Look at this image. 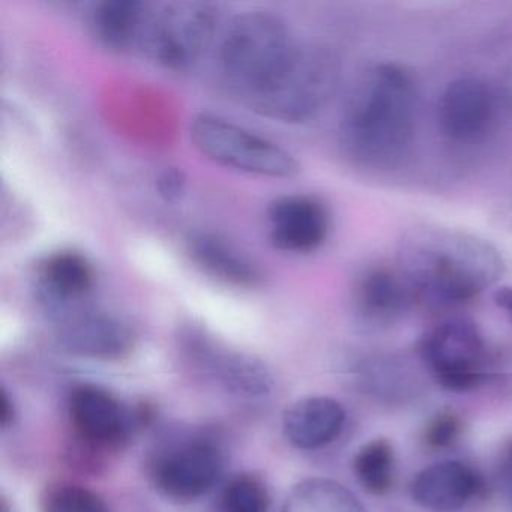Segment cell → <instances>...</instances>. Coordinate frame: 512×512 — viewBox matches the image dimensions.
I'll use <instances>...</instances> for the list:
<instances>
[{"instance_id": "obj_1", "label": "cell", "mask_w": 512, "mask_h": 512, "mask_svg": "<svg viewBox=\"0 0 512 512\" xmlns=\"http://www.w3.org/2000/svg\"><path fill=\"white\" fill-rule=\"evenodd\" d=\"M395 266L416 305L434 311L469 304L505 274V260L490 242L440 226L409 230L401 239Z\"/></svg>"}, {"instance_id": "obj_2", "label": "cell", "mask_w": 512, "mask_h": 512, "mask_svg": "<svg viewBox=\"0 0 512 512\" xmlns=\"http://www.w3.org/2000/svg\"><path fill=\"white\" fill-rule=\"evenodd\" d=\"M418 121V88L398 64L374 65L356 83L341 121L350 157L367 166H392L406 157Z\"/></svg>"}, {"instance_id": "obj_3", "label": "cell", "mask_w": 512, "mask_h": 512, "mask_svg": "<svg viewBox=\"0 0 512 512\" xmlns=\"http://www.w3.org/2000/svg\"><path fill=\"white\" fill-rule=\"evenodd\" d=\"M298 46L280 17L268 11L239 14L218 52L224 82L248 106L289 64Z\"/></svg>"}, {"instance_id": "obj_4", "label": "cell", "mask_w": 512, "mask_h": 512, "mask_svg": "<svg viewBox=\"0 0 512 512\" xmlns=\"http://www.w3.org/2000/svg\"><path fill=\"white\" fill-rule=\"evenodd\" d=\"M338 79L340 64L331 50L299 44L289 64L248 107L272 121L301 124L326 106Z\"/></svg>"}, {"instance_id": "obj_5", "label": "cell", "mask_w": 512, "mask_h": 512, "mask_svg": "<svg viewBox=\"0 0 512 512\" xmlns=\"http://www.w3.org/2000/svg\"><path fill=\"white\" fill-rule=\"evenodd\" d=\"M218 8L208 2H170L149 10L140 49L170 71H187L214 40Z\"/></svg>"}, {"instance_id": "obj_6", "label": "cell", "mask_w": 512, "mask_h": 512, "mask_svg": "<svg viewBox=\"0 0 512 512\" xmlns=\"http://www.w3.org/2000/svg\"><path fill=\"white\" fill-rule=\"evenodd\" d=\"M194 148L220 166L268 178H292L298 161L286 149L221 116L202 113L191 122Z\"/></svg>"}, {"instance_id": "obj_7", "label": "cell", "mask_w": 512, "mask_h": 512, "mask_svg": "<svg viewBox=\"0 0 512 512\" xmlns=\"http://www.w3.org/2000/svg\"><path fill=\"white\" fill-rule=\"evenodd\" d=\"M418 352L436 382L448 391H473L485 380L487 349L481 329L472 320L437 323L422 335Z\"/></svg>"}, {"instance_id": "obj_8", "label": "cell", "mask_w": 512, "mask_h": 512, "mask_svg": "<svg viewBox=\"0 0 512 512\" xmlns=\"http://www.w3.org/2000/svg\"><path fill=\"white\" fill-rule=\"evenodd\" d=\"M221 469L220 449L211 440L188 439L158 452L151 464V476L167 497L193 500L211 490Z\"/></svg>"}, {"instance_id": "obj_9", "label": "cell", "mask_w": 512, "mask_h": 512, "mask_svg": "<svg viewBox=\"0 0 512 512\" xmlns=\"http://www.w3.org/2000/svg\"><path fill=\"white\" fill-rule=\"evenodd\" d=\"M181 340L194 364L227 391L256 397L271 389V374L262 362L223 346L202 329H187Z\"/></svg>"}, {"instance_id": "obj_10", "label": "cell", "mask_w": 512, "mask_h": 512, "mask_svg": "<svg viewBox=\"0 0 512 512\" xmlns=\"http://www.w3.org/2000/svg\"><path fill=\"white\" fill-rule=\"evenodd\" d=\"M269 238L277 250L307 254L319 250L331 230L328 206L314 196L278 197L269 203Z\"/></svg>"}, {"instance_id": "obj_11", "label": "cell", "mask_w": 512, "mask_h": 512, "mask_svg": "<svg viewBox=\"0 0 512 512\" xmlns=\"http://www.w3.org/2000/svg\"><path fill=\"white\" fill-rule=\"evenodd\" d=\"M68 412L74 430L89 445L115 448L130 434L131 415L106 389L83 383L71 391Z\"/></svg>"}, {"instance_id": "obj_12", "label": "cell", "mask_w": 512, "mask_h": 512, "mask_svg": "<svg viewBox=\"0 0 512 512\" xmlns=\"http://www.w3.org/2000/svg\"><path fill=\"white\" fill-rule=\"evenodd\" d=\"M494 110V95L487 83L476 77H460L443 89L437 121L448 139L470 142L490 128Z\"/></svg>"}, {"instance_id": "obj_13", "label": "cell", "mask_w": 512, "mask_h": 512, "mask_svg": "<svg viewBox=\"0 0 512 512\" xmlns=\"http://www.w3.org/2000/svg\"><path fill=\"white\" fill-rule=\"evenodd\" d=\"M482 490V478L470 464L458 460L439 461L416 473L410 496L430 512H458Z\"/></svg>"}, {"instance_id": "obj_14", "label": "cell", "mask_w": 512, "mask_h": 512, "mask_svg": "<svg viewBox=\"0 0 512 512\" xmlns=\"http://www.w3.org/2000/svg\"><path fill=\"white\" fill-rule=\"evenodd\" d=\"M58 340L71 355L109 361L133 349L134 334L124 320L112 314L82 311L62 323Z\"/></svg>"}, {"instance_id": "obj_15", "label": "cell", "mask_w": 512, "mask_h": 512, "mask_svg": "<svg viewBox=\"0 0 512 512\" xmlns=\"http://www.w3.org/2000/svg\"><path fill=\"white\" fill-rule=\"evenodd\" d=\"M346 418L340 401L325 395H311L287 407L283 430L295 448L314 451L325 448L340 436Z\"/></svg>"}, {"instance_id": "obj_16", "label": "cell", "mask_w": 512, "mask_h": 512, "mask_svg": "<svg viewBox=\"0 0 512 512\" xmlns=\"http://www.w3.org/2000/svg\"><path fill=\"white\" fill-rule=\"evenodd\" d=\"M355 301L361 316L373 325H389L416 305L412 289L395 265L368 268L356 283Z\"/></svg>"}, {"instance_id": "obj_17", "label": "cell", "mask_w": 512, "mask_h": 512, "mask_svg": "<svg viewBox=\"0 0 512 512\" xmlns=\"http://www.w3.org/2000/svg\"><path fill=\"white\" fill-rule=\"evenodd\" d=\"M91 262L77 251L50 254L37 269V290L49 307H68L82 301L94 286Z\"/></svg>"}, {"instance_id": "obj_18", "label": "cell", "mask_w": 512, "mask_h": 512, "mask_svg": "<svg viewBox=\"0 0 512 512\" xmlns=\"http://www.w3.org/2000/svg\"><path fill=\"white\" fill-rule=\"evenodd\" d=\"M188 256L209 277L238 287H254L262 280L259 268L220 236L194 233L187 241Z\"/></svg>"}, {"instance_id": "obj_19", "label": "cell", "mask_w": 512, "mask_h": 512, "mask_svg": "<svg viewBox=\"0 0 512 512\" xmlns=\"http://www.w3.org/2000/svg\"><path fill=\"white\" fill-rule=\"evenodd\" d=\"M148 16L149 7L143 2L106 0L92 11V34L107 49L124 52L140 46Z\"/></svg>"}, {"instance_id": "obj_20", "label": "cell", "mask_w": 512, "mask_h": 512, "mask_svg": "<svg viewBox=\"0 0 512 512\" xmlns=\"http://www.w3.org/2000/svg\"><path fill=\"white\" fill-rule=\"evenodd\" d=\"M356 380L365 394L385 403H403L416 394V377L392 356H371L359 362Z\"/></svg>"}, {"instance_id": "obj_21", "label": "cell", "mask_w": 512, "mask_h": 512, "mask_svg": "<svg viewBox=\"0 0 512 512\" xmlns=\"http://www.w3.org/2000/svg\"><path fill=\"white\" fill-rule=\"evenodd\" d=\"M283 512H367L358 497L331 479L301 482L287 497Z\"/></svg>"}, {"instance_id": "obj_22", "label": "cell", "mask_w": 512, "mask_h": 512, "mask_svg": "<svg viewBox=\"0 0 512 512\" xmlns=\"http://www.w3.org/2000/svg\"><path fill=\"white\" fill-rule=\"evenodd\" d=\"M353 473L359 484L374 496H385L395 479V455L389 440L383 437L362 445L353 458Z\"/></svg>"}, {"instance_id": "obj_23", "label": "cell", "mask_w": 512, "mask_h": 512, "mask_svg": "<svg viewBox=\"0 0 512 512\" xmlns=\"http://www.w3.org/2000/svg\"><path fill=\"white\" fill-rule=\"evenodd\" d=\"M224 512H269L271 500L260 479L238 475L230 479L221 497Z\"/></svg>"}, {"instance_id": "obj_24", "label": "cell", "mask_w": 512, "mask_h": 512, "mask_svg": "<svg viewBox=\"0 0 512 512\" xmlns=\"http://www.w3.org/2000/svg\"><path fill=\"white\" fill-rule=\"evenodd\" d=\"M43 512H110L94 491L74 484L53 487L44 499Z\"/></svg>"}, {"instance_id": "obj_25", "label": "cell", "mask_w": 512, "mask_h": 512, "mask_svg": "<svg viewBox=\"0 0 512 512\" xmlns=\"http://www.w3.org/2000/svg\"><path fill=\"white\" fill-rule=\"evenodd\" d=\"M461 433H463V422L460 416L452 410L445 409L437 412L427 422L422 440L431 451H445L458 442Z\"/></svg>"}, {"instance_id": "obj_26", "label": "cell", "mask_w": 512, "mask_h": 512, "mask_svg": "<svg viewBox=\"0 0 512 512\" xmlns=\"http://www.w3.org/2000/svg\"><path fill=\"white\" fill-rule=\"evenodd\" d=\"M155 187H157L158 196L164 202L175 205V203L181 202L187 193V176L178 167H166L158 175Z\"/></svg>"}, {"instance_id": "obj_27", "label": "cell", "mask_w": 512, "mask_h": 512, "mask_svg": "<svg viewBox=\"0 0 512 512\" xmlns=\"http://www.w3.org/2000/svg\"><path fill=\"white\" fill-rule=\"evenodd\" d=\"M494 304L508 316L512 323V287H499L493 295Z\"/></svg>"}, {"instance_id": "obj_28", "label": "cell", "mask_w": 512, "mask_h": 512, "mask_svg": "<svg viewBox=\"0 0 512 512\" xmlns=\"http://www.w3.org/2000/svg\"><path fill=\"white\" fill-rule=\"evenodd\" d=\"M14 404L11 400L10 395L7 394L5 389H2V395H0V422L4 427L10 425L14 419Z\"/></svg>"}, {"instance_id": "obj_29", "label": "cell", "mask_w": 512, "mask_h": 512, "mask_svg": "<svg viewBox=\"0 0 512 512\" xmlns=\"http://www.w3.org/2000/svg\"><path fill=\"white\" fill-rule=\"evenodd\" d=\"M500 476H502L503 482L512 488V442L509 443L502 461H500Z\"/></svg>"}]
</instances>
